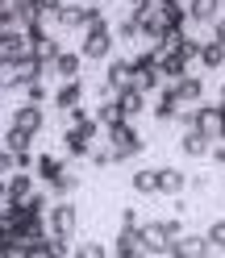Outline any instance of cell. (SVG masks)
<instances>
[{"label": "cell", "mask_w": 225, "mask_h": 258, "mask_svg": "<svg viewBox=\"0 0 225 258\" xmlns=\"http://www.w3.org/2000/svg\"><path fill=\"white\" fill-rule=\"evenodd\" d=\"M112 42H117V29H108V21H96L84 29V42H79V50L84 58H112Z\"/></svg>", "instance_id": "4"}, {"label": "cell", "mask_w": 225, "mask_h": 258, "mask_svg": "<svg viewBox=\"0 0 225 258\" xmlns=\"http://www.w3.org/2000/svg\"><path fill=\"white\" fill-rule=\"evenodd\" d=\"M75 187H79V179H75V175H63V179H59V183H50V191H54V196H59V200H67V196H71V191H75Z\"/></svg>", "instance_id": "29"}, {"label": "cell", "mask_w": 225, "mask_h": 258, "mask_svg": "<svg viewBox=\"0 0 225 258\" xmlns=\"http://www.w3.org/2000/svg\"><path fill=\"white\" fill-rule=\"evenodd\" d=\"M217 104H221V108H225V84H221V100H217Z\"/></svg>", "instance_id": "39"}, {"label": "cell", "mask_w": 225, "mask_h": 258, "mask_svg": "<svg viewBox=\"0 0 225 258\" xmlns=\"http://www.w3.org/2000/svg\"><path fill=\"white\" fill-rule=\"evenodd\" d=\"M9 125H17V129H25V134H42V125H46V112H42V104H34V100H25V104H17L13 108V117H9Z\"/></svg>", "instance_id": "10"}, {"label": "cell", "mask_w": 225, "mask_h": 258, "mask_svg": "<svg viewBox=\"0 0 225 258\" xmlns=\"http://www.w3.org/2000/svg\"><path fill=\"white\" fill-rule=\"evenodd\" d=\"M29 258H63V250L54 246V241H42V246L29 250Z\"/></svg>", "instance_id": "33"}, {"label": "cell", "mask_w": 225, "mask_h": 258, "mask_svg": "<svg viewBox=\"0 0 225 258\" xmlns=\"http://www.w3.org/2000/svg\"><path fill=\"white\" fill-rule=\"evenodd\" d=\"M134 88H138V92H146V96H154L158 88H163V71H158V67H154V71H138Z\"/></svg>", "instance_id": "26"}, {"label": "cell", "mask_w": 225, "mask_h": 258, "mask_svg": "<svg viewBox=\"0 0 225 258\" xmlns=\"http://www.w3.org/2000/svg\"><path fill=\"white\" fill-rule=\"evenodd\" d=\"M204 237H208V246H213V250H225V221H213Z\"/></svg>", "instance_id": "30"}, {"label": "cell", "mask_w": 225, "mask_h": 258, "mask_svg": "<svg viewBox=\"0 0 225 258\" xmlns=\"http://www.w3.org/2000/svg\"><path fill=\"white\" fill-rule=\"evenodd\" d=\"M175 121H180L184 129H196V104H184V108H180V117H175Z\"/></svg>", "instance_id": "35"}, {"label": "cell", "mask_w": 225, "mask_h": 258, "mask_svg": "<svg viewBox=\"0 0 225 258\" xmlns=\"http://www.w3.org/2000/svg\"><path fill=\"white\" fill-rule=\"evenodd\" d=\"M104 142H108L112 150H117L121 163H130L134 154L146 150V138H142L138 129H134V121H117V125H108V129H104Z\"/></svg>", "instance_id": "3"}, {"label": "cell", "mask_w": 225, "mask_h": 258, "mask_svg": "<svg viewBox=\"0 0 225 258\" xmlns=\"http://www.w3.org/2000/svg\"><path fill=\"white\" fill-rule=\"evenodd\" d=\"M213 38H217V42H225V17H217V21H213Z\"/></svg>", "instance_id": "38"}, {"label": "cell", "mask_w": 225, "mask_h": 258, "mask_svg": "<svg viewBox=\"0 0 225 258\" xmlns=\"http://www.w3.org/2000/svg\"><path fill=\"white\" fill-rule=\"evenodd\" d=\"M158 71H163V79H167V84H175V79L192 75V58H188V54H180V50H171V54H163Z\"/></svg>", "instance_id": "15"}, {"label": "cell", "mask_w": 225, "mask_h": 258, "mask_svg": "<svg viewBox=\"0 0 225 258\" xmlns=\"http://www.w3.org/2000/svg\"><path fill=\"white\" fill-rule=\"evenodd\" d=\"M134 79H138L134 58H108V71H104V88H108V92H125V88H134Z\"/></svg>", "instance_id": "8"}, {"label": "cell", "mask_w": 225, "mask_h": 258, "mask_svg": "<svg viewBox=\"0 0 225 258\" xmlns=\"http://www.w3.org/2000/svg\"><path fill=\"white\" fill-rule=\"evenodd\" d=\"M121 225H134V229H138V213H134V208H121Z\"/></svg>", "instance_id": "37"}, {"label": "cell", "mask_w": 225, "mask_h": 258, "mask_svg": "<svg viewBox=\"0 0 225 258\" xmlns=\"http://www.w3.org/2000/svg\"><path fill=\"white\" fill-rule=\"evenodd\" d=\"M34 175L50 187V183H59L63 175H67V158H59V154H38V167H34Z\"/></svg>", "instance_id": "13"}, {"label": "cell", "mask_w": 225, "mask_h": 258, "mask_svg": "<svg viewBox=\"0 0 225 258\" xmlns=\"http://www.w3.org/2000/svg\"><path fill=\"white\" fill-rule=\"evenodd\" d=\"M79 67H84V50H63L54 58V75L59 79H79Z\"/></svg>", "instance_id": "19"}, {"label": "cell", "mask_w": 225, "mask_h": 258, "mask_svg": "<svg viewBox=\"0 0 225 258\" xmlns=\"http://www.w3.org/2000/svg\"><path fill=\"white\" fill-rule=\"evenodd\" d=\"M96 142H104V125L100 121H84V125H67L63 129V154L67 158H92Z\"/></svg>", "instance_id": "1"}, {"label": "cell", "mask_w": 225, "mask_h": 258, "mask_svg": "<svg viewBox=\"0 0 225 258\" xmlns=\"http://www.w3.org/2000/svg\"><path fill=\"white\" fill-rule=\"evenodd\" d=\"M112 258H154L146 250V237H142V225L134 229V225H121L117 241H112Z\"/></svg>", "instance_id": "7"}, {"label": "cell", "mask_w": 225, "mask_h": 258, "mask_svg": "<svg viewBox=\"0 0 225 258\" xmlns=\"http://www.w3.org/2000/svg\"><path fill=\"white\" fill-rule=\"evenodd\" d=\"M25 100H34V104H46V88H42V79L25 84Z\"/></svg>", "instance_id": "34"}, {"label": "cell", "mask_w": 225, "mask_h": 258, "mask_svg": "<svg viewBox=\"0 0 225 258\" xmlns=\"http://www.w3.org/2000/svg\"><path fill=\"white\" fill-rule=\"evenodd\" d=\"M0 258H29V246L25 241H5V246H0Z\"/></svg>", "instance_id": "31"}, {"label": "cell", "mask_w": 225, "mask_h": 258, "mask_svg": "<svg viewBox=\"0 0 225 258\" xmlns=\"http://www.w3.org/2000/svg\"><path fill=\"white\" fill-rule=\"evenodd\" d=\"M180 150L188 154V158H204L208 150H213V142H208L200 129H184V138H180Z\"/></svg>", "instance_id": "17"}, {"label": "cell", "mask_w": 225, "mask_h": 258, "mask_svg": "<svg viewBox=\"0 0 225 258\" xmlns=\"http://www.w3.org/2000/svg\"><path fill=\"white\" fill-rule=\"evenodd\" d=\"M46 221H50V237H63V241H71V237L79 233V208H75L71 200H59V204H50Z\"/></svg>", "instance_id": "5"}, {"label": "cell", "mask_w": 225, "mask_h": 258, "mask_svg": "<svg viewBox=\"0 0 225 258\" xmlns=\"http://www.w3.org/2000/svg\"><path fill=\"white\" fill-rule=\"evenodd\" d=\"M171 88L180 92L184 104H200V100H204V79H200V75H184V79H175Z\"/></svg>", "instance_id": "16"}, {"label": "cell", "mask_w": 225, "mask_h": 258, "mask_svg": "<svg viewBox=\"0 0 225 258\" xmlns=\"http://www.w3.org/2000/svg\"><path fill=\"white\" fill-rule=\"evenodd\" d=\"M71 258H108V250L100 246V241H79Z\"/></svg>", "instance_id": "28"}, {"label": "cell", "mask_w": 225, "mask_h": 258, "mask_svg": "<svg viewBox=\"0 0 225 258\" xmlns=\"http://www.w3.org/2000/svg\"><path fill=\"white\" fill-rule=\"evenodd\" d=\"M34 5H38V0H34Z\"/></svg>", "instance_id": "40"}, {"label": "cell", "mask_w": 225, "mask_h": 258, "mask_svg": "<svg viewBox=\"0 0 225 258\" xmlns=\"http://www.w3.org/2000/svg\"><path fill=\"white\" fill-rule=\"evenodd\" d=\"M75 104H84V79H63L59 92H54V108L59 112H67Z\"/></svg>", "instance_id": "14"}, {"label": "cell", "mask_w": 225, "mask_h": 258, "mask_svg": "<svg viewBox=\"0 0 225 258\" xmlns=\"http://www.w3.org/2000/svg\"><path fill=\"white\" fill-rule=\"evenodd\" d=\"M208 158H213L217 167H225V142H213V150H208Z\"/></svg>", "instance_id": "36"}, {"label": "cell", "mask_w": 225, "mask_h": 258, "mask_svg": "<svg viewBox=\"0 0 225 258\" xmlns=\"http://www.w3.org/2000/svg\"><path fill=\"white\" fill-rule=\"evenodd\" d=\"M180 233H184V221H180V217L142 225V237H146V250H150L154 258H171V246H175V237H180Z\"/></svg>", "instance_id": "2"}, {"label": "cell", "mask_w": 225, "mask_h": 258, "mask_svg": "<svg viewBox=\"0 0 225 258\" xmlns=\"http://www.w3.org/2000/svg\"><path fill=\"white\" fill-rule=\"evenodd\" d=\"M25 54H34V42L25 38V29H0V62H5V71L17 67Z\"/></svg>", "instance_id": "6"}, {"label": "cell", "mask_w": 225, "mask_h": 258, "mask_svg": "<svg viewBox=\"0 0 225 258\" xmlns=\"http://www.w3.org/2000/svg\"><path fill=\"white\" fill-rule=\"evenodd\" d=\"M200 67H208V71H221V67H225V42H217V38H204Z\"/></svg>", "instance_id": "23"}, {"label": "cell", "mask_w": 225, "mask_h": 258, "mask_svg": "<svg viewBox=\"0 0 225 258\" xmlns=\"http://www.w3.org/2000/svg\"><path fill=\"white\" fill-rule=\"evenodd\" d=\"M158 171H163V167H142V171H134L130 187L138 191V196H158Z\"/></svg>", "instance_id": "18"}, {"label": "cell", "mask_w": 225, "mask_h": 258, "mask_svg": "<svg viewBox=\"0 0 225 258\" xmlns=\"http://www.w3.org/2000/svg\"><path fill=\"white\" fill-rule=\"evenodd\" d=\"M180 108H184L180 92H175L171 84H163V88H158V96H154V104H150L154 121H158V125H163V121H175V117H180Z\"/></svg>", "instance_id": "11"}, {"label": "cell", "mask_w": 225, "mask_h": 258, "mask_svg": "<svg viewBox=\"0 0 225 258\" xmlns=\"http://www.w3.org/2000/svg\"><path fill=\"white\" fill-rule=\"evenodd\" d=\"M121 158H117V150L108 146V142H96V150H92V167H117Z\"/></svg>", "instance_id": "27"}, {"label": "cell", "mask_w": 225, "mask_h": 258, "mask_svg": "<svg viewBox=\"0 0 225 258\" xmlns=\"http://www.w3.org/2000/svg\"><path fill=\"white\" fill-rule=\"evenodd\" d=\"M63 117H67V125H84V121H92V112H88V104H75V108L63 112Z\"/></svg>", "instance_id": "32"}, {"label": "cell", "mask_w": 225, "mask_h": 258, "mask_svg": "<svg viewBox=\"0 0 225 258\" xmlns=\"http://www.w3.org/2000/svg\"><path fill=\"white\" fill-rule=\"evenodd\" d=\"M25 196H34V171H13L5 175V191H0V204H17Z\"/></svg>", "instance_id": "9"}, {"label": "cell", "mask_w": 225, "mask_h": 258, "mask_svg": "<svg viewBox=\"0 0 225 258\" xmlns=\"http://www.w3.org/2000/svg\"><path fill=\"white\" fill-rule=\"evenodd\" d=\"M117 100H121V108H125V117H138V112L142 108H146V100H150V96L146 92H138V88H125V92H117Z\"/></svg>", "instance_id": "24"}, {"label": "cell", "mask_w": 225, "mask_h": 258, "mask_svg": "<svg viewBox=\"0 0 225 258\" xmlns=\"http://www.w3.org/2000/svg\"><path fill=\"white\" fill-rule=\"evenodd\" d=\"M213 246H208V237H196V233H180L171 246V258H208Z\"/></svg>", "instance_id": "12"}, {"label": "cell", "mask_w": 225, "mask_h": 258, "mask_svg": "<svg viewBox=\"0 0 225 258\" xmlns=\"http://www.w3.org/2000/svg\"><path fill=\"white\" fill-rule=\"evenodd\" d=\"M96 121H100L104 129H108V125H117V121H130V117H125V108H121V100H117V92H112L108 100L96 104Z\"/></svg>", "instance_id": "21"}, {"label": "cell", "mask_w": 225, "mask_h": 258, "mask_svg": "<svg viewBox=\"0 0 225 258\" xmlns=\"http://www.w3.org/2000/svg\"><path fill=\"white\" fill-rule=\"evenodd\" d=\"M184 187H188V175L180 167H163L158 171V191H163V196H180Z\"/></svg>", "instance_id": "20"}, {"label": "cell", "mask_w": 225, "mask_h": 258, "mask_svg": "<svg viewBox=\"0 0 225 258\" xmlns=\"http://www.w3.org/2000/svg\"><path fill=\"white\" fill-rule=\"evenodd\" d=\"M29 142H34V134H25V129H17V125H9V129H5V150L25 154V150H29Z\"/></svg>", "instance_id": "25"}, {"label": "cell", "mask_w": 225, "mask_h": 258, "mask_svg": "<svg viewBox=\"0 0 225 258\" xmlns=\"http://www.w3.org/2000/svg\"><path fill=\"white\" fill-rule=\"evenodd\" d=\"M188 13L196 25H208V21L221 17V0H188Z\"/></svg>", "instance_id": "22"}]
</instances>
